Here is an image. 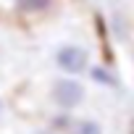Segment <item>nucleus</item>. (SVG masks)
<instances>
[{
  "instance_id": "f257e3e1",
  "label": "nucleus",
  "mask_w": 134,
  "mask_h": 134,
  "mask_svg": "<svg viewBox=\"0 0 134 134\" xmlns=\"http://www.w3.org/2000/svg\"><path fill=\"white\" fill-rule=\"evenodd\" d=\"M92 60H95V50L82 37H63L50 50V66L55 69V74L84 76Z\"/></svg>"
},
{
  "instance_id": "f03ea898",
  "label": "nucleus",
  "mask_w": 134,
  "mask_h": 134,
  "mask_svg": "<svg viewBox=\"0 0 134 134\" xmlns=\"http://www.w3.org/2000/svg\"><path fill=\"white\" fill-rule=\"evenodd\" d=\"M66 0H0V19L19 24H47L60 16Z\"/></svg>"
},
{
  "instance_id": "7ed1b4c3",
  "label": "nucleus",
  "mask_w": 134,
  "mask_h": 134,
  "mask_svg": "<svg viewBox=\"0 0 134 134\" xmlns=\"http://www.w3.org/2000/svg\"><path fill=\"white\" fill-rule=\"evenodd\" d=\"M90 100V84L84 76H69V74H55L47 82V103L53 110H66V113H76L84 108Z\"/></svg>"
},
{
  "instance_id": "20e7f679",
  "label": "nucleus",
  "mask_w": 134,
  "mask_h": 134,
  "mask_svg": "<svg viewBox=\"0 0 134 134\" xmlns=\"http://www.w3.org/2000/svg\"><path fill=\"white\" fill-rule=\"evenodd\" d=\"M84 82L92 84V87H100V90H116L118 87V76H116V69L105 60H92L90 69L84 71Z\"/></svg>"
},
{
  "instance_id": "39448f33",
  "label": "nucleus",
  "mask_w": 134,
  "mask_h": 134,
  "mask_svg": "<svg viewBox=\"0 0 134 134\" xmlns=\"http://www.w3.org/2000/svg\"><path fill=\"white\" fill-rule=\"evenodd\" d=\"M66 134H105V126L100 118H92V116H76L71 118Z\"/></svg>"
},
{
  "instance_id": "423d86ee",
  "label": "nucleus",
  "mask_w": 134,
  "mask_h": 134,
  "mask_svg": "<svg viewBox=\"0 0 134 134\" xmlns=\"http://www.w3.org/2000/svg\"><path fill=\"white\" fill-rule=\"evenodd\" d=\"M24 134H55V131H53L47 124H40V126H29Z\"/></svg>"
},
{
  "instance_id": "0eeeda50",
  "label": "nucleus",
  "mask_w": 134,
  "mask_h": 134,
  "mask_svg": "<svg viewBox=\"0 0 134 134\" xmlns=\"http://www.w3.org/2000/svg\"><path fill=\"white\" fill-rule=\"evenodd\" d=\"M8 116V100H5V95L0 92V124H3V118Z\"/></svg>"
}]
</instances>
